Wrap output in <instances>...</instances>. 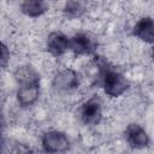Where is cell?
Listing matches in <instances>:
<instances>
[{
	"label": "cell",
	"instance_id": "6da1fadb",
	"mask_svg": "<svg viewBox=\"0 0 154 154\" xmlns=\"http://www.w3.org/2000/svg\"><path fill=\"white\" fill-rule=\"evenodd\" d=\"M102 90L109 97H119L129 89L130 83L128 78L119 71L108 69L102 76Z\"/></svg>",
	"mask_w": 154,
	"mask_h": 154
},
{
	"label": "cell",
	"instance_id": "7a4b0ae2",
	"mask_svg": "<svg viewBox=\"0 0 154 154\" xmlns=\"http://www.w3.org/2000/svg\"><path fill=\"white\" fill-rule=\"evenodd\" d=\"M79 117L84 125L94 126L97 125L102 119V102L94 95L85 100L79 109Z\"/></svg>",
	"mask_w": 154,
	"mask_h": 154
},
{
	"label": "cell",
	"instance_id": "3957f363",
	"mask_svg": "<svg viewBox=\"0 0 154 154\" xmlns=\"http://www.w3.org/2000/svg\"><path fill=\"white\" fill-rule=\"evenodd\" d=\"M41 144L48 153H64L70 148V140L63 131L49 130L42 135Z\"/></svg>",
	"mask_w": 154,
	"mask_h": 154
},
{
	"label": "cell",
	"instance_id": "277c9868",
	"mask_svg": "<svg viewBox=\"0 0 154 154\" xmlns=\"http://www.w3.org/2000/svg\"><path fill=\"white\" fill-rule=\"evenodd\" d=\"M52 84H53L54 89L58 91L70 93V91L76 90L79 87L81 77L76 70L65 67L55 73V76L53 77Z\"/></svg>",
	"mask_w": 154,
	"mask_h": 154
},
{
	"label": "cell",
	"instance_id": "5b68a950",
	"mask_svg": "<svg viewBox=\"0 0 154 154\" xmlns=\"http://www.w3.org/2000/svg\"><path fill=\"white\" fill-rule=\"evenodd\" d=\"M124 138L128 146L132 149H143L150 143V138L147 130L137 123H131L125 128Z\"/></svg>",
	"mask_w": 154,
	"mask_h": 154
},
{
	"label": "cell",
	"instance_id": "8992f818",
	"mask_svg": "<svg viewBox=\"0 0 154 154\" xmlns=\"http://www.w3.org/2000/svg\"><path fill=\"white\" fill-rule=\"evenodd\" d=\"M46 48L53 57H61L70 51V37L61 31H53L47 36Z\"/></svg>",
	"mask_w": 154,
	"mask_h": 154
},
{
	"label": "cell",
	"instance_id": "52a82bcc",
	"mask_svg": "<svg viewBox=\"0 0 154 154\" xmlns=\"http://www.w3.org/2000/svg\"><path fill=\"white\" fill-rule=\"evenodd\" d=\"M95 48V41L84 32H78L70 37V51L75 55H90L94 53Z\"/></svg>",
	"mask_w": 154,
	"mask_h": 154
},
{
	"label": "cell",
	"instance_id": "ba28073f",
	"mask_svg": "<svg viewBox=\"0 0 154 154\" xmlns=\"http://www.w3.org/2000/svg\"><path fill=\"white\" fill-rule=\"evenodd\" d=\"M132 35L148 45H152L154 42V20L150 16H146L140 18L134 28H132Z\"/></svg>",
	"mask_w": 154,
	"mask_h": 154
},
{
	"label": "cell",
	"instance_id": "9c48e42d",
	"mask_svg": "<svg viewBox=\"0 0 154 154\" xmlns=\"http://www.w3.org/2000/svg\"><path fill=\"white\" fill-rule=\"evenodd\" d=\"M40 96V83H29V84H18L16 97L18 103L22 107L32 106Z\"/></svg>",
	"mask_w": 154,
	"mask_h": 154
},
{
	"label": "cell",
	"instance_id": "30bf717a",
	"mask_svg": "<svg viewBox=\"0 0 154 154\" xmlns=\"http://www.w3.org/2000/svg\"><path fill=\"white\" fill-rule=\"evenodd\" d=\"M48 4L46 0H23L20 2V12L29 18H38L46 14Z\"/></svg>",
	"mask_w": 154,
	"mask_h": 154
},
{
	"label": "cell",
	"instance_id": "8fae6325",
	"mask_svg": "<svg viewBox=\"0 0 154 154\" xmlns=\"http://www.w3.org/2000/svg\"><path fill=\"white\" fill-rule=\"evenodd\" d=\"M14 79L17 85L29 84V83H40V73L30 65H22L16 69Z\"/></svg>",
	"mask_w": 154,
	"mask_h": 154
},
{
	"label": "cell",
	"instance_id": "7c38bea8",
	"mask_svg": "<svg viewBox=\"0 0 154 154\" xmlns=\"http://www.w3.org/2000/svg\"><path fill=\"white\" fill-rule=\"evenodd\" d=\"M87 11L85 0H66L63 7V13L67 19L81 18Z\"/></svg>",
	"mask_w": 154,
	"mask_h": 154
},
{
	"label": "cell",
	"instance_id": "4fadbf2b",
	"mask_svg": "<svg viewBox=\"0 0 154 154\" xmlns=\"http://www.w3.org/2000/svg\"><path fill=\"white\" fill-rule=\"evenodd\" d=\"M11 60V53L8 47L0 40V69H5L8 66Z\"/></svg>",
	"mask_w": 154,
	"mask_h": 154
}]
</instances>
